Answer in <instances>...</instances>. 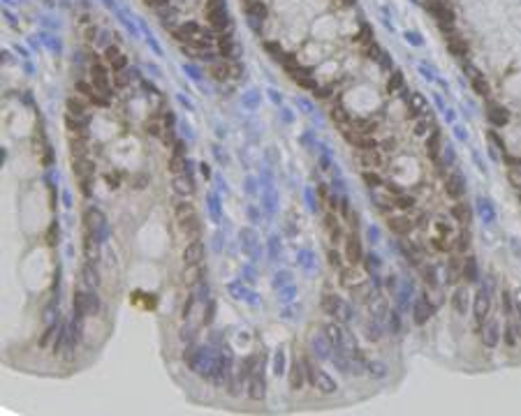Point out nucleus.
<instances>
[{"mask_svg": "<svg viewBox=\"0 0 521 416\" xmlns=\"http://www.w3.org/2000/svg\"><path fill=\"white\" fill-rule=\"evenodd\" d=\"M424 7H426V10H429L431 14H433V17H435V19H438V17H442L445 12H449V10H452V7H449V3H447V0H426V3H424Z\"/></svg>", "mask_w": 521, "mask_h": 416, "instance_id": "27", "label": "nucleus"}, {"mask_svg": "<svg viewBox=\"0 0 521 416\" xmlns=\"http://www.w3.org/2000/svg\"><path fill=\"white\" fill-rule=\"evenodd\" d=\"M81 278H84V285H88V287H95L98 285V273L93 271V266H84L81 268Z\"/></svg>", "mask_w": 521, "mask_h": 416, "instance_id": "40", "label": "nucleus"}, {"mask_svg": "<svg viewBox=\"0 0 521 416\" xmlns=\"http://www.w3.org/2000/svg\"><path fill=\"white\" fill-rule=\"evenodd\" d=\"M424 282H426L429 287H435V271H433V266L424 268Z\"/></svg>", "mask_w": 521, "mask_h": 416, "instance_id": "46", "label": "nucleus"}, {"mask_svg": "<svg viewBox=\"0 0 521 416\" xmlns=\"http://www.w3.org/2000/svg\"><path fill=\"white\" fill-rule=\"evenodd\" d=\"M431 314H433V305H429L426 301H419L415 305V321L417 324H426L431 319Z\"/></svg>", "mask_w": 521, "mask_h": 416, "instance_id": "26", "label": "nucleus"}, {"mask_svg": "<svg viewBox=\"0 0 521 416\" xmlns=\"http://www.w3.org/2000/svg\"><path fill=\"white\" fill-rule=\"evenodd\" d=\"M75 174H77V178L81 181L84 192H88V183H91V178H93V164L86 160V157H79V160L75 162Z\"/></svg>", "mask_w": 521, "mask_h": 416, "instance_id": "7", "label": "nucleus"}, {"mask_svg": "<svg viewBox=\"0 0 521 416\" xmlns=\"http://www.w3.org/2000/svg\"><path fill=\"white\" fill-rule=\"evenodd\" d=\"M114 81H116V86H125L127 84L125 72H114Z\"/></svg>", "mask_w": 521, "mask_h": 416, "instance_id": "52", "label": "nucleus"}, {"mask_svg": "<svg viewBox=\"0 0 521 416\" xmlns=\"http://www.w3.org/2000/svg\"><path fill=\"white\" fill-rule=\"evenodd\" d=\"M387 190H389V192H394L396 197L401 194V188H399V185H394V183H389V185H387Z\"/></svg>", "mask_w": 521, "mask_h": 416, "instance_id": "58", "label": "nucleus"}, {"mask_svg": "<svg viewBox=\"0 0 521 416\" xmlns=\"http://www.w3.org/2000/svg\"><path fill=\"white\" fill-rule=\"evenodd\" d=\"M264 49L269 51V56L274 58V60H278L281 63L283 58H285V51H283V46L278 44V42H264Z\"/></svg>", "mask_w": 521, "mask_h": 416, "instance_id": "37", "label": "nucleus"}, {"mask_svg": "<svg viewBox=\"0 0 521 416\" xmlns=\"http://www.w3.org/2000/svg\"><path fill=\"white\" fill-rule=\"evenodd\" d=\"M68 114L75 116V118L86 120V114H88L86 97H84V95H72V97H68Z\"/></svg>", "mask_w": 521, "mask_h": 416, "instance_id": "6", "label": "nucleus"}, {"mask_svg": "<svg viewBox=\"0 0 521 416\" xmlns=\"http://www.w3.org/2000/svg\"><path fill=\"white\" fill-rule=\"evenodd\" d=\"M104 58H107V65L114 69V72H123V69L127 67V56L120 53L116 46H109L107 51H104Z\"/></svg>", "mask_w": 521, "mask_h": 416, "instance_id": "8", "label": "nucleus"}, {"mask_svg": "<svg viewBox=\"0 0 521 416\" xmlns=\"http://www.w3.org/2000/svg\"><path fill=\"white\" fill-rule=\"evenodd\" d=\"M195 217H197V213H195V208H192V204H178L176 206L178 224H185V222H190V220H195Z\"/></svg>", "mask_w": 521, "mask_h": 416, "instance_id": "28", "label": "nucleus"}, {"mask_svg": "<svg viewBox=\"0 0 521 416\" xmlns=\"http://www.w3.org/2000/svg\"><path fill=\"white\" fill-rule=\"evenodd\" d=\"M324 224H327V231H329V236H332L334 240L341 238V224H338V220H336L334 213H329V215L324 217Z\"/></svg>", "mask_w": 521, "mask_h": 416, "instance_id": "32", "label": "nucleus"}, {"mask_svg": "<svg viewBox=\"0 0 521 416\" xmlns=\"http://www.w3.org/2000/svg\"><path fill=\"white\" fill-rule=\"evenodd\" d=\"M246 14L252 21H264V19H267V5H264L262 0H252V3L246 5Z\"/></svg>", "mask_w": 521, "mask_h": 416, "instance_id": "21", "label": "nucleus"}, {"mask_svg": "<svg viewBox=\"0 0 521 416\" xmlns=\"http://www.w3.org/2000/svg\"><path fill=\"white\" fill-rule=\"evenodd\" d=\"M169 171H172V174H183L185 171V160L181 153H174L172 157H169Z\"/></svg>", "mask_w": 521, "mask_h": 416, "instance_id": "38", "label": "nucleus"}, {"mask_svg": "<svg viewBox=\"0 0 521 416\" xmlns=\"http://www.w3.org/2000/svg\"><path fill=\"white\" fill-rule=\"evenodd\" d=\"M452 308L457 314H466L468 310V294H466V287H459L452 296Z\"/></svg>", "mask_w": 521, "mask_h": 416, "instance_id": "20", "label": "nucleus"}, {"mask_svg": "<svg viewBox=\"0 0 521 416\" xmlns=\"http://www.w3.org/2000/svg\"><path fill=\"white\" fill-rule=\"evenodd\" d=\"M452 215H454V220H457L459 224H464V227H468L470 220H473V213H470V208L466 204H454Z\"/></svg>", "mask_w": 521, "mask_h": 416, "instance_id": "23", "label": "nucleus"}, {"mask_svg": "<svg viewBox=\"0 0 521 416\" xmlns=\"http://www.w3.org/2000/svg\"><path fill=\"white\" fill-rule=\"evenodd\" d=\"M435 227H438V231H440L442 236H447V234H449V227H447L445 222H438V224H435Z\"/></svg>", "mask_w": 521, "mask_h": 416, "instance_id": "55", "label": "nucleus"}, {"mask_svg": "<svg viewBox=\"0 0 521 416\" xmlns=\"http://www.w3.org/2000/svg\"><path fill=\"white\" fill-rule=\"evenodd\" d=\"M487 314H489V294L484 289H480L477 291V296H475V319H477V324H484Z\"/></svg>", "mask_w": 521, "mask_h": 416, "instance_id": "13", "label": "nucleus"}, {"mask_svg": "<svg viewBox=\"0 0 521 416\" xmlns=\"http://www.w3.org/2000/svg\"><path fill=\"white\" fill-rule=\"evenodd\" d=\"M75 310L79 317H86L88 312H95L98 310V298L93 296V294H84V291H79L75 296Z\"/></svg>", "mask_w": 521, "mask_h": 416, "instance_id": "4", "label": "nucleus"}, {"mask_svg": "<svg viewBox=\"0 0 521 416\" xmlns=\"http://www.w3.org/2000/svg\"><path fill=\"white\" fill-rule=\"evenodd\" d=\"M510 183L514 188L521 190V174H519V167H510Z\"/></svg>", "mask_w": 521, "mask_h": 416, "instance_id": "44", "label": "nucleus"}, {"mask_svg": "<svg viewBox=\"0 0 521 416\" xmlns=\"http://www.w3.org/2000/svg\"><path fill=\"white\" fill-rule=\"evenodd\" d=\"M445 192L449 194V197H454V199H459V197L464 194V176H461L459 171H452V174L447 176V181H445Z\"/></svg>", "mask_w": 521, "mask_h": 416, "instance_id": "10", "label": "nucleus"}, {"mask_svg": "<svg viewBox=\"0 0 521 416\" xmlns=\"http://www.w3.org/2000/svg\"><path fill=\"white\" fill-rule=\"evenodd\" d=\"M470 81H473V88H475V93L480 97H489V84L484 81V76L477 72V69H473V74H470Z\"/></svg>", "mask_w": 521, "mask_h": 416, "instance_id": "30", "label": "nucleus"}, {"mask_svg": "<svg viewBox=\"0 0 521 416\" xmlns=\"http://www.w3.org/2000/svg\"><path fill=\"white\" fill-rule=\"evenodd\" d=\"M315 386L320 388V393H324V395H332L334 391H336V382H334L332 377L327 375L324 370H317L315 372Z\"/></svg>", "mask_w": 521, "mask_h": 416, "instance_id": "15", "label": "nucleus"}, {"mask_svg": "<svg viewBox=\"0 0 521 416\" xmlns=\"http://www.w3.org/2000/svg\"><path fill=\"white\" fill-rule=\"evenodd\" d=\"M46 238H49V245H56V238H58V227L56 224H51V229H49V234H46Z\"/></svg>", "mask_w": 521, "mask_h": 416, "instance_id": "49", "label": "nucleus"}, {"mask_svg": "<svg viewBox=\"0 0 521 416\" xmlns=\"http://www.w3.org/2000/svg\"><path fill=\"white\" fill-rule=\"evenodd\" d=\"M207 19H209V26H211L213 33H218V35L225 33V28L229 26L225 0H209L207 3Z\"/></svg>", "mask_w": 521, "mask_h": 416, "instance_id": "1", "label": "nucleus"}, {"mask_svg": "<svg viewBox=\"0 0 521 416\" xmlns=\"http://www.w3.org/2000/svg\"><path fill=\"white\" fill-rule=\"evenodd\" d=\"M384 157L380 153V148H373V150H361V164L368 167V169H378L382 167Z\"/></svg>", "mask_w": 521, "mask_h": 416, "instance_id": "17", "label": "nucleus"}, {"mask_svg": "<svg viewBox=\"0 0 521 416\" xmlns=\"http://www.w3.org/2000/svg\"><path fill=\"white\" fill-rule=\"evenodd\" d=\"M174 190H176L178 194H192L195 192V183L190 181L185 174H176V176H174Z\"/></svg>", "mask_w": 521, "mask_h": 416, "instance_id": "22", "label": "nucleus"}, {"mask_svg": "<svg viewBox=\"0 0 521 416\" xmlns=\"http://www.w3.org/2000/svg\"><path fill=\"white\" fill-rule=\"evenodd\" d=\"M248 395H250L252 400H262L264 398V379H262V377H252Z\"/></svg>", "mask_w": 521, "mask_h": 416, "instance_id": "34", "label": "nucleus"}, {"mask_svg": "<svg viewBox=\"0 0 521 416\" xmlns=\"http://www.w3.org/2000/svg\"><path fill=\"white\" fill-rule=\"evenodd\" d=\"M387 227L394 231V234H399V236H406V234H410L413 231V220H408V217H403V215H394V217H389L387 220Z\"/></svg>", "mask_w": 521, "mask_h": 416, "instance_id": "11", "label": "nucleus"}, {"mask_svg": "<svg viewBox=\"0 0 521 416\" xmlns=\"http://www.w3.org/2000/svg\"><path fill=\"white\" fill-rule=\"evenodd\" d=\"M413 204H415V201L410 199V197H403V194H399V197L394 199V206H396V208H403V211H410Z\"/></svg>", "mask_w": 521, "mask_h": 416, "instance_id": "43", "label": "nucleus"}, {"mask_svg": "<svg viewBox=\"0 0 521 416\" xmlns=\"http://www.w3.org/2000/svg\"><path fill=\"white\" fill-rule=\"evenodd\" d=\"M329 264H332V266H336V268H341L343 266V262H341V255H338V252H329Z\"/></svg>", "mask_w": 521, "mask_h": 416, "instance_id": "50", "label": "nucleus"}, {"mask_svg": "<svg viewBox=\"0 0 521 416\" xmlns=\"http://www.w3.org/2000/svg\"><path fill=\"white\" fill-rule=\"evenodd\" d=\"M211 74H213V79L216 81H225V79H229V74H232V72H234V67H229L227 63H211Z\"/></svg>", "mask_w": 521, "mask_h": 416, "instance_id": "29", "label": "nucleus"}, {"mask_svg": "<svg viewBox=\"0 0 521 416\" xmlns=\"http://www.w3.org/2000/svg\"><path fill=\"white\" fill-rule=\"evenodd\" d=\"M482 342H484V347H489V349L498 347L500 326L496 324V321H487V324H484V328H482Z\"/></svg>", "mask_w": 521, "mask_h": 416, "instance_id": "5", "label": "nucleus"}, {"mask_svg": "<svg viewBox=\"0 0 521 416\" xmlns=\"http://www.w3.org/2000/svg\"><path fill=\"white\" fill-rule=\"evenodd\" d=\"M422 111H426V100L419 93H413L410 95V116H417Z\"/></svg>", "mask_w": 521, "mask_h": 416, "instance_id": "33", "label": "nucleus"}, {"mask_svg": "<svg viewBox=\"0 0 521 416\" xmlns=\"http://www.w3.org/2000/svg\"><path fill=\"white\" fill-rule=\"evenodd\" d=\"M461 278L466 282H477V262L475 257H466L461 262Z\"/></svg>", "mask_w": 521, "mask_h": 416, "instance_id": "19", "label": "nucleus"}, {"mask_svg": "<svg viewBox=\"0 0 521 416\" xmlns=\"http://www.w3.org/2000/svg\"><path fill=\"white\" fill-rule=\"evenodd\" d=\"M322 308H324L327 314H338V310H343L345 305L341 303V298L332 296V294H327V296L322 298Z\"/></svg>", "mask_w": 521, "mask_h": 416, "instance_id": "31", "label": "nucleus"}, {"mask_svg": "<svg viewBox=\"0 0 521 416\" xmlns=\"http://www.w3.org/2000/svg\"><path fill=\"white\" fill-rule=\"evenodd\" d=\"M447 40V49H449V53L457 58H466L468 56V42L464 40V37H459V35H449V37H445Z\"/></svg>", "mask_w": 521, "mask_h": 416, "instance_id": "12", "label": "nucleus"}, {"mask_svg": "<svg viewBox=\"0 0 521 416\" xmlns=\"http://www.w3.org/2000/svg\"><path fill=\"white\" fill-rule=\"evenodd\" d=\"M149 7H155V10H160V7H165L167 5V0H144Z\"/></svg>", "mask_w": 521, "mask_h": 416, "instance_id": "54", "label": "nucleus"}, {"mask_svg": "<svg viewBox=\"0 0 521 416\" xmlns=\"http://www.w3.org/2000/svg\"><path fill=\"white\" fill-rule=\"evenodd\" d=\"M345 259H348L352 266L355 264H359L361 259H364V252H361V243L357 236H348V240H345Z\"/></svg>", "mask_w": 521, "mask_h": 416, "instance_id": "9", "label": "nucleus"}, {"mask_svg": "<svg viewBox=\"0 0 521 416\" xmlns=\"http://www.w3.org/2000/svg\"><path fill=\"white\" fill-rule=\"evenodd\" d=\"M332 120L336 123L338 127H345V125H350V123H352V118H350V114H348V109H345L343 104H334V109H332Z\"/></svg>", "mask_w": 521, "mask_h": 416, "instance_id": "24", "label": "nucleus"}, {"mask_svg": "<svg viewBox=\"0 0 521 416\" xmlns=\"http://www.w3.org/2000/svg\"><path fill=\"white\" fill-rule=\"evenodd\" d=\"M487 118L491 120L496 127H503L507 125V120H510V114L505 111L503 107H498V104H489V111H487Z\"/></svg>", "mask_w": 521, "mask_h": 416, "instance_id": "16", "label": "nucleus"}, {"mask_svg": "<svg viewBox=\"0 0 521 416\" xmlns=\"http://www.w3.org/2000/svg\"><path fill=\"white\" fill-rule=\"evenodd\" d=\"M459 278H461V264H459V259H449V271H447V282H452V285H457Z\"/></svg>", "mask_w": 521, "mask_h": 416, "instance_id": "36", "label": "nucleus"}, {"mask_svg": "<svg viewBox=\"0 0 521 416\" xmlns=\"http://www.w3.org/2000/svg\"><path fill=\"white\" fill-rule=\"evenodd\" d=\"M431 243H433L435 250H438V252H445V255H447L449 250H452V243H449V240H447L445 236H435V238L431 240Z\"/></svg>", "mask_w": 521, "mask_h": 416, "instance_id": "42", "label": "nucleus"}, {"mask_svg": "<svg viewBox=\"0 0 521 416\" xmlns=\"http://www.w3.org/2000/svg\"><path fill=\"white\" fill-rule=\"evenodd\" d=\"M327 331H329V340L332 342H341V328L338 326H327Z\"/></svg>", "mask_w": 521, "mask_h": 416, "instance_id": "47", "label": "nucleus"}, {"mask_svg": "<svg viewBox=\"0 0 521 416\" xmlns=\"http://www.w3.org/2000/svg\"><path fill=\"white\" fill-rule=\"evenodd\" d=\"M468 247H470V234H468V231H461V234H459V238H457V243H454V250L464 255Z\"/></svg>", "mask_w": 521, "mask_h": 416, "instance_id": "41", "label": "nucleus"}, {"mask_svg": "<svg viewBox=\"0 0 521 416\" xmlns=\"http://www.w3.org/2000/svg\"><path fill=\"white\" fill-rule=\"evenodd\" d=\"M183 262H185V266H200V264L204 262V243H202V240L192 238L188 245H185Z\"/></svg>", "mask_w": 521, "mask_h": 416, "instance_id": "3", "label": "nucleus"}, {"mask_svg": "<svg viewBox=\"0 0 521 416\" xmlns=\"http://www.w3.org/2000/svg\"><path fill=\"white\" fill-rule=\"evenodd\" d=\"M304 382H306V370H304V363H292V368H290V388L292 391H301L304 388Z\"/></svg>", "mask_w": 521, "mask_h": 416, "instance_id": "14", "label": "nucleus"}, {"mask_svg": "<svg viewBox=\"0 0 521 416\" xmlns=\"http://www.w3.org/2000/svg\"><path fill=\"white\" fill-rule=\"evenodd\" d=\"M216 44H218V53L223 56V60H229V58L234 56V42H232L229 35L220 33V35H218V40H216Z\"/></svg>", "mask_w": 521, "mask_h": 416, "instance_id": "18", "label": "nucleus"}, {"mask_svg": "<svg viewBox=\"0 0 521 416\" xmlns=\"http://www.w3.org/2000/svg\"><path fill=\"white\" fill-rule=\"evenodd\" d=\"M519 199H521V194H519Z\"/></svg>", "mask_w": 521, "mask_h": 416, "instance_id": "60", "label": "nucleus"}, {"mask_svg": "<svg viewBox=\"0 0 521 416\" xmlns=\"http://www.w3.org/2000/svg\"><path fill=\"white\" fill-rule=\"evenodd\" d=\"M317 194H320L322 204H327V188H324V185H320V188H317Z\"/></svg>", "mask_w": 521, "mask_h": 416, "instance_id": "56", "label": "nucleus"}, {"mask_svg": "<svg viewBox=\"0 0 521 416\" xmlns=\"http://www.w3.org/2000/svg\"><path fill=\"white\" fill-rule=\"evenodd\" d=\"M364 183H366L371 190H375V188L382 185V178H380V174H375L373 169H366V171H364Z\"/></svg>", "mask_w": 521, "mask_h": 416, "instance_id": "39", "label": "nucleus"}, {"mask_svg": "<svg viewBox=\"0 0 521 416\" xmlns=\"http://www.w3.org/2000/svg\"><path fill=\"white\" fill-rule=\"evenodd\" d=\"M91 81H93V86L98 88L102 95H111V81H109V72H107V67H104L102 63H100L98 58H93V65H91Z\"/></svg>", "mask_w": 521, "mask_h": 416, "instance_id": "2", "label": "nucleus"}, {"mask_svg": "<svg viewBox=\"0 0 521 416\" xmlns=\"http://www.w3.org/2000/svg\"><path fill=\"white\" fill-rule=\"evenodd\" d=\"M387 91L389 93H399V91H403V72H392V76H389V81H387Z\"/></svg>", "mask_w": 521, "mask_h": 416, "instance_id": "35", "label": "nucleus"}, {"mask_svg": "<svg viewBox=\"0 0 521 416\" xmlns=\"http://www.w3.org/2000/svg\"><path fill=\"white\" fill-rule=\"evenodd\" d=\"M505 342H507V345H514V342H516L514 324H507V326H505Z\"/></svg>", "mask_w": 521, "mask_h": 416, "instance_id": "45", "label": "nucleus"}, {"mask_svg": "<svg viewBox=\"0 0 521 416\" xmlns=\"http://www.w3.org/2000/svg\"><path fill=\"white\" fill-rule=\"evenodd\" d=\"M313 95L317 97V100H324V97H329V95H332V91H329V88H315V91H313Z\"/></svg>", "mask_w": 521, "mask_h": 416, "instance_id": "51", "label": "nucleus"}, {"mask_svg": "<svg viewBox=\"0 0 521 416\" xmlns=\"http://www.w3.org/2000/svg\"><path fill=\"white\" fill-rule=\"evenodd\" d=\"M489 139H491V141L498 146V150H503V155H505V141H503V139H500L496 132H489Z\"/></svg>", "mask_w": 521, "mask_h": 416, "instance_id": "48", "label": "nucleus"}, {"mask_svg": "<svg viewBox=\"0 0 521 416\" xmlns=\"http://www.w3.org/2000/svg\"><path fill=\"white\" fill-rule=\"evenodd\" d=\"M146 132L158 137V134H160V125H158V123H146Z\"/></svg>", "mask_w": 521, "mask_h": 416, "instance_id": "53", "label": "nucleus"}, {"mask_svg": "<svg viewBox=\"0 0 521 416\" xmlns=\"http://www.w3.org/2000/svg\"><path fill=\"white\" fill-rule=\"evenodd\" d=\"M415 132H417V134H426V123H417V127H415Z\"/></svg>", "mask_w": 521, "mask_h": 416, "instance_id": "57", "label": "nucleus"}, {"mask_svg": "<svg viewBox=\"0 0 521 416\" xmlns=\"http://www.w3.org/2000/svg\"><path fill=\"white\" fill-rule=\"evenodd\" d=\"M440 143H442V139H440V132L438 130H433L429 134V139H426V153H429V157H438L440 155Z\"/></svg>", "mask_w": 521, "mask_h": 416, "instance_id": "25", "label": "nucleus"}, {"mask_svg": "<svg viewBox=\"0 0 521 416\" xmlns=\"http://www.w3.org/2000/svg\"><path fill=\"white\" fill-rule=\"evenodd\" d=\"M341 3H343V5H352V3H355V0H341Z\"/></svg>", "mask_w": 521, "mask_h": 416, "instance_id": "59", "label": "nucleus"}]
</instances>
